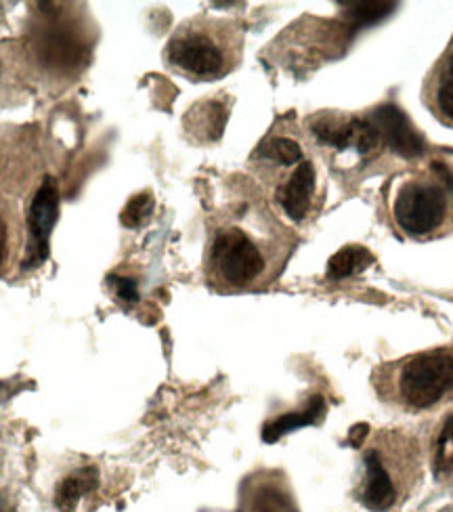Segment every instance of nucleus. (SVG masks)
Listing matches in <instances>:
<instances>
[{"instance_id": "obj_1", "label": "nucleus", "mask_w": 453, "mask_h": 512, "mask_svg": "<svg viewBox=\"0 0 453 512\" xmlns=\"http://www.w3.org/2000/svg\"><path fill=\"white\" fill-rule=\"evenodd\" d=\"M296 244L258 183L231 177L206 212L204 280L217 294L263 292L282 277Z\"/></svg>"}, {"instance_id": "obj_8", "label": "nucleus", "mask_w": 453, "mask_h": 512, "mask_svg": "<svg viewBox=\"0 0 453 512\" xmlns=\"http://www.w3.org/2000/svg\"><path fill=\"white\" fill-rule=\"evenodd\" d=\"M235 512H300V506L284 471L258 468L242 479Z\"/></svg>"}, {"instance_id": "obj_9", "label": "nucleus", "mask_w": 453, "mask_h": 512, "mask_svg": "<svg viewBox=\"0 0 453 512\" xmlns=\"http://www.w3.org/2000/svg\"><path fill=\"white\" fill-rule=\"evenodd\" d=\"M59 219V189L53 177H47L34 194L28 217H26V229H28V246H26V259H24V271H34L49 256V238L53 225Z\"/></svg>"}, {"instance_id": "obj_16", "label": "nucleus", "mask_w": 453, "mask_h": 512, "mask_svg": "<svg viewBox=\"0 0 453 512\" xmlns=\"http://www.w3.org/2000/svg\"><path fill=\"white\" fill-rule=\"evenodd\" d=\"M97 471L95 468H84V471H78L74 475H70L68 479H63L59 489H57V508L61 512H72L78 504V500L84 496L93 492V489L97 487Z\"/></svg>"}, {"instance_id": "obj_14", "label": "nucleus", "mask_w": 453, "mask_h": 512, "mask_svg": "<svg viewBox=\"0 0 453 512\" xmlns=\"http://www.w3.org/2000/svg\"><path fill=\"white\" fill-rule=\"evenodd\" d=\"M430 468L439 483L453 485V412L437 426L433 445H430Z\"/></svg>"}, {"instance_id": "obj_7", "label": "nucleus", "mask_w": 453, "mask_h": 512, "mask_svg": "<svg viewBox=\"0 0 453 512\" xmlns=\"http://www.w3.org/2000/svg\"><path fill=\"white\" fill-rule=\"evenodd\" d=\"M305 133L321 154H326L340 173L357 177L384 154H395L384 131L378 108L365 114L323 110L305 120Z\"/></svg>"}, {"instance_id": "obj_13", "label": "nucleus", "mask_w": 453, "mask_h": 512, "mask_svg": "<svg viewBox=\"0 0 453 512\" xmlns=\"http://www.w3.org/2000/svg\"><path fill=\"white\" fill-rule=\"evenodd\" d=\"M323 414H326V399L321 395H315L309 399V403L302 410L296 412H288L277 416L273 420H269L263 426V441L267 443H275L277 439H282L286 433H292L300 426H309V424H317L321 422Z\"/></svg>"}, {"instance_id": "obj_15", "label": "nucleus", "mask_w": 453, "mask_h": 512, "mask_svg": "<svg viewBox=\"0 0 453 512\" xmlns=\"http://www.w3.org/2000/svg\"><path fill=\"white\" fill-rule=\"evenodd\" d=\"M374 263V254L357 244H349L344 246L342 250H338L330 263H328V273L326 277L328 280L340 282V280H347V277H353L361 271L368 269Z\"/></svg>"}, {"instance_id": "obj_10", "label": "nucleus", "mask_w": 453, "mask_h": 512, "mask_svg": "<svg viewBox=\"0 0 453 512\" xmlns=\"http://www.w3.org/2000/svg\"><path fill=\"white\" fill-rule=\"evenodd\" d=\"M28 246L26 219L19 204L0 194V280H11L24 269Z\"/></svg>"}, {"instance_id": "obj_17", "label": "nucleus", "mask_w": 453, "mask_h": 512, "mask_svg": "<svg viewBox=\"0 0 453 512\" xmlns=\"http://www.w3.org/2000/svg\"><path fill=\"white\" fill-rule=\"evenodd\" d=\"M151 210H154V196L149 194V191H143V194L135 196L131 202L126 204L124 212H122V223L126 227H141L149 215Z\"/></svg>"}, {"instance_id": "obj_3", "label": "nucleus", "mask_w": 453, "mask_h": 512, "mask_svg": "<svg viewBox=\"0 0 453 512\" xmlns=\"http://www.w3.org/2000/svg\"><path fill=\"white\" fill-rule=\"evenodd\" d=\"M361 452V475L355 498L370 512H393L424 475V450L418 435L405 429L368 433Z\"/></svg>"}, {"instance_id": "obj_18", "label": "nucleus", "mask_w": 453, "mask_h": 512, "mask_svg": "<svg viewBox=\"0 0 453 512\" xmlns=\"http://www.w3.org/2000/svg\"><path fill=\"white\" fill-rule=\"evenodd\" d=\"M443 512H445V510H443Z\"/></svg>"}, {"instance_id": "obj_11", "label": "nucleus", "mask_w": 453, "mask_h": 512, "mask_svg": "<svg viewBox=\"0 0 453 512\" xmlns=\"http://www.w3.org/2000/svg\"><path fill=\"white\" fill-rule=\"evenodd\" d=\"M422 103L435 120L453 128V34L422 82Z\"/></svg>"}, {"instance_id": "obj_12", "label": "nucleus", "mask_w": 453, "mask_h": 512, "mask_svg": "<svg viewBox=\"0 0 453 512\" xmlns=\"http://www.w3.org/2000/svg\"><path fill=\"white\" fill-rule=\"evenodd\" d=\"M231 112V99L227 95L206 97L193 103L183 118L185 135L196 143H214L223 137L225 124Z\"/></svg>"}, {"instance_id": "obj_6", "label": "nucleus", "mask_w": 453, "mask_h": 512, "mask_svg": "<svg viewBox=\"0 0 453 512\" xmlns=\"http://www.w3.org/2000/svg\"><path fill=\"white\" fill-rule=\"evenodd\" d=\"M372 387L386 408L403 414L433 412L453 401V345L384 361L372 372Z\"/></svg>"}, {"instance_id": "obj_2", "label": "nucleus", "mask_w": 453, "mask_h": 512, "mask_svg": "<svg viewBox=\"0 0 453 512\" xmlns=\"http://www.w3.org/2000/svg\"><path fill=\"white\" fill-rule=\"evenodd\" d=\"M248 168L273 208L294 225L309 223L326 200L321 156L292 114L269 128L250 154Z\"/></svg>"}, {"instance_id": "obj_5", "label": "nucleus", "mask_w": 453, "mask_h": 512, "mask_svg": "<svg viewBox=\"0 0 453 512\" xmlns=\"http://www.w3.org/2000/svg\"><path fill=\"white\" fill-rule=\"evenodd\" d=\"M386 208L393 229L401 238L430 242L453 231V170L433 162L393 179Z\"/></svg>"}, {"instance_id": "obj_4", "label": "nucleus", "mask_w": 453, "mask_h": 512, "mask_svg": "<svg viewBox=\"0 0 453 512\" xmlns=\"http://www.w3.org/2000/svg\"><path fill=\"white\" fill-rule=\"evenodd\" d=\"M242 21L196 15L170 34L162 59L170 72L191 82H212L240 68L246 45Z\"/></svg>"}]
</instances>
